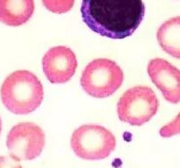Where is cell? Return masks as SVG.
Listing matches in <instances>:
<instances>
[{
    "mask_svg": "<svg viewBox=\"0 0 180 168\" xmlns=\"http://www.w3.org/2000/svg\"><path fill=\"white\" fill-rule=\"evenodd\" d=\"M81 15L94 32L113 40L131 36L145 15L143 0H83Z\"/></svg>",
    "mask_w": 180,
    "mask_h": 168,
    "instance_id": "cell-1",
    "label": "cell"
},
{
    "mask_svg": "<svg viewBox=\"0 0 180 168\" xmlns=\"http://www.w3.org/2000/svg\"><path fill=\"white\" fill-rule=\"evenodd\" d=\"M0 96L3 104L10 112L30 114L43 101V86L34 74L28 70H17L4 81Z\"/></svg>",
    "mask_w": 180,
    "mask_h": 168,
    "instance_id": "cell-2",
    "label": "cell"
},
{
    "mask_svg": "<svg viewBox=\"0 0 180 168\" xmlns=\"http://www.w3.org/2000/svg\"><path fill=\"white\" fill-rule=\"evenodd\" d=\"M124 74L118 64L109 59L91 61L82 73L80 84L89 96L106 98L121 87Z\"/></svg>",
    "mask_w": 180,
    "mask_h": 168,
    "instance_id": "cell-3",
    "label": "cell"
},
{
    "mask_svg": "<svg viewBox=\"0 0 180 168\" xmlns=\"http://www.w3.org/2000/svg\"><path fill=\"white\" fill-rule=\"evenodd\" d=\"M71 148L75 154L85 160H101L114 151L116 139L105 127L97 124H84L72 134Z\"/></svg>",
    "mask_w": 180,
    "mask_h": 168,
    "instance_id": "cell-4",
    "label": "cell"
},
{
    "mask_svg": "<svg viewBox=\"0 0 180 168\" xmlns=\"http://www.w3.org/2000/svg\"><path fill=\"white\" fill-rule=\"evenodd\" d=\"M158 99L152 89L135 86L127 90L117 103V114L121 122L142 126L157 112Z\"/></svg>",
    "mask_w": 180,
    "mask_h": 168,
    "instance_id": "cell-5",
    "label": "cell"
},
{
    "mask_svg": "<svg viewBox=\"0 0 180 168\" xmlns=\"http://www.w3.org/2000/svg\"><path fill=\"white\" fill-rule=\"evenodd\" d=\"M6 146L10 156L16 160H33L43 151L45 133L33 123H19L10 130Z\"/></svg>",
    "mask_w": 180,
    "mask_h": 168,
    "instance_id": "cell-6",
    "label": "cell"
},
{
    "mask_svg": "<svg viewBox=\"0 0 180 168\" xmlns=\"http://www.w3.org/2000/svg\"><path fill=\"white\" fill-rule=\"evenodd\" d=\"M42 68L51 83H65L74 75L77 68L76 56L67 47L57 46L50 48L43 56Z\"/></svg>",
    "mask_w": 180,
    "mask_h": 168,
    "instance_id": "cell-7",
    "label": "cell"
},
{
    "mask_svg": "<svg viewBox=\"0 0 180 168\" xmlns=\"http://www.w3.org/2000/svg\"><path fill=\"white\" fill-rule=\"evenodd\" d=\"M147 70L166 101L173 104L180 102V69L166 60L155 58L149 61Z\"/></svg>",
    "mask_w": 180,
    "mask_h": 168,
    "instance_id": "cell-8",
    "label": "cell"
},
{
    "mask_svg": "<svg viewBox=\"0 0 180 168\" xmlns=\"http://www.w3.org/2000/svg\"><path fill=\"white\" fill-rule=\"evenodd\" d=\"M33 12V0H0V22L9 26L25 24Z\"/></svg>",
    "mask_w": 180,
    "mask_h": 168,
    "instance_id": "cell-9",
    "label": "cell"
},
{
    "mask_svg": "<svg viewBox=\"0 0 180 168\" xmlns=\"http://www.w3.org/2000/svg\"><path fill=\"white\" fill-rule=\"evenodd\" d=\"M156 38L165 53L180 59V16L170 18L162 25L157 30Z\"/></svg>",
    "mask_w": 180,
    "mask_h": 168,
    "instance_id": "cell-10",
    "label": "cell"
},
{
    "mask_svg": "<svg viewBox=\"0 0 180 168\" xmlns=\"http://www.w3.org/2000/svg\"><path fill=\"white\" fill-rule=\"evenodd\" d=\"M75 0H42L44 6L50 12L62 14L68 12L74 5Z\"/></svg>",
    "mask_w": 180,
    "mask_h": 168,
    "instance_id": "cell-11",
    "label": "cell"
},
{
    "mask_svg": "<svg viewBox=\"0 0 180 168\" xmlns=\"http://www.w3.org/2000/svg\"><path fill=\"white\" fill-rule=\"evenodd\" d=\"M159 133L162 138H170L180 134V112L170 123L162 127Z\"/></svg>",
    "mask_w": 180,
    "mask_h": 168,
    "instance_id": "cell-12",
    "label": "cell"
},
{
    "mask_svg": "<svg viewBox=\"0 0 180 168\" xmlns=\"http://www.w3.org/2000/svg\"><path fill=\"white\" fill-rule=\"evenodd\" d=\"M0 168H23L20 163L13 157L0 156Z\"/></svg>",
    "mask_w": 180,
    "mask_h": 168,
    "instance_id": "cell-13",
    "label": "cell"
},
{
    "mask_svg": "<svg viewBox=\"0 0 180 168\" xmlns=\"http://www.w3.org/2000/svg\"><path fill=\"white\" fill-rule=\"evenodd\" d=\"M2 132V120H1V117H0V134Z\"/></svg>",
    "mask_w": 180,
    "mask_h": 168,
    "instance_id": "cell-14",
    "label": "cell"
}]
</instances>
